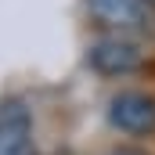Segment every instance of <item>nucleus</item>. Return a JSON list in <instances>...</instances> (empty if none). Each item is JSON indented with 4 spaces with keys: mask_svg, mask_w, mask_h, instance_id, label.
<instances>
[{
    "mask_svg": "<svg viewBox=\"0 0 155 155\" xmlns=\"http://www.w3.org/2000/svg\"><path fill=\"white\" fill-rule=\"evenodd\" d=\"M144 43L137 36H123V33H101L87 43V69L105 79H123L144 69Z\"/></svg>",
    "mask_w": 155,
    "mask_h": 155,
    "instance_id": "nucleus-1",
    "label": "nucleus"
},
{
    "mask_svg": "<svg viewBox=\"0 0 155 155\" xmlns=\"http://www.w3.org/2000/svg\"><path fill=\"white\" fill-rule=\"evenodd\" d=\"M83 7L101 33H123L137 40L155 36V7L144 0H83Z\"/></svg>",
    "mask_w": 155,
    "mask_h": 155,
    "instance_id": "nucleus-2",
    "label": "nucleus"
},
{
    "mask_svg": "<svg viewBox=\"0 0 155 155\" xmlns=\"http://www.w3.org/2000/svg\"><path fill=\"white\" fill-rule=\"evenodd\" d=\"M108 123L126 137H152L155 134V94L148 90H119L108 101Z\"/></svg>",
    "mask_w": 155,
    "mask_h": 155,
    "instance_id": "nucleus-3",
    "label": "nucleus"
},
{
    "mask_svg": "<svg viewBox=\"0 0 155 155\" xmlns=\"http://www.w3.org/2000/svg\"><path fill=\"white\" fill-rule=\"evenodd\" d=\"M0 155H36L33 116L22 101H4L0 108Z\"/></svg>",
    "mask_w": 155,
    "mask_h": 155,
    "instance_id": "nucleus-4",
    "label": "nucleus"
},
{
    "mask_svg": "<svg viewBox=\"0 0 155 155\" xmlns=\"http://www.w3.org/2000/svg\"><path fill=\"white\" fill-rule=\"evenodd\" d=\"M105 155H152L148 148H137V144H119V148H112V152H105Z\"/></svg>",
    "mask_w": 155,
    "mask_h": 155,
    "instance_id": "nucleus-5",
    "label": "nucleus"
},
{
    "mask_svg": "<svg viewBox=\"0 0 155 155\" xmlns=\"http://www.w3.org/2000/svg\"><path fill=\"white\" fill-rule=\"evenodd\" d=\"M144 4H148V7H155V0H144Z\"/></svg>",
    "mask_w": 155,
    "mask_h": 155,
    "instance_id": "nucleus-6",
    "label": "nucleus"
}]
</instances>
